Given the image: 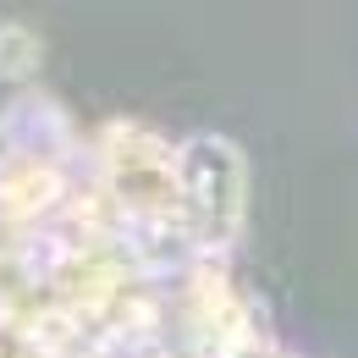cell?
I'll use <instances>...</instances> for the list:
<instances>
[{
	"label": "cell",
	"mask_w": 358,
	"mask_h": 358,
	"mask_svg": "<svg viewBox=\"0 0 358 358\" xmlns=\"http://www.w3.org/2000/svg\"><path fill=\"white\" fill-rule=\"evenodd\" d=\"M83 171L55 166V160H34V155H6L0 149V231L22 237L50 226L78 193Z\"/></svg>",
	"instance_id": "obj_4"
},
{
	"label": "cell",
	"mask_w": 358,
	"mask_h": 358,
	"mask_svg": "<svg viewBox=\"0 0 358 358\" xmlns=\"http://www.w3.org/2000/svg\"><path fill=\"white\" fill-rule=\"evenodd\" d=\"M182 226L199 259H231L248 231V155L221 133L177 138Z\"/></svg>",
	"instance_id": "obj_2"
},
{
	"label": "cell",
	"mask_w": 358,
	"mask_h": 358,
	"mask_svg": "<svg viewBox=\"0 0 358 358\" xmlns=\"http://www.w3.org/2000/svg\"><path fill=\"white\" fill-rule=\"evenodd\" d=\"M0 149L6 155H34L72 171H89V127L55 99L50 89H17L0 99Z\"/></svg>",
	"instance_id": "obj_3"
},
{
	"label": "cell",
	"mask_w": 358,
	"mask_h": 358,
	"mask_svg": "<svg viewBox=\"0 0 358 358\" xmlns=\"http://www.w3.org/2000/svg\"><path fill=\"white\" fill-rule=\"evenodd\" d=\"M265 358H298V353H292V348H281V342H275V348H270Z\"/></svg>",
	"instance_id": "obj_6"
},
{
	"label": "cell",
	"mask_w": 358,
	"mask_h": 358,
	"mask_svg": "<svg viewBox=\"0 0 358 358\" xmlns=\"http://www.w3.org/2000/svg\"><path fill=\"white\" fill-rule=\"evenodd\" d=\"M171 342L187 358H265L275 348L265 303L243 287L231 259H193L171 287Z\"/></svg>",
	"instance_id": "obj_1"
},
{
	"label": "cell",
	"mask_w": 358,
	"mask_h": 358,
	"mask_svg": "<svg viewBox=\"0 0 358 358\" xmlns=\"http://www.w3.org/2000/svg\"><path fill=\"white\" fill-rule=\"evenodd\" d=\"M39 66H45V39H39V28L6 17V22H0V89L6 94L34 89V83H39Z\"/></svg>",
	"instance_id": "obj_5"
}]
</instances>
